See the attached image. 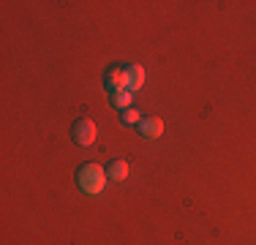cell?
I'll use <instances>...</instances> for the list:
<instances>
[{"label":"cell","mask_w":256,"mask_h":245,"mask_svg":"<svg viewBox=\"0 0 256 245\" xmlns=\"http://www.w3.org/2000/svg\"><path fill=\"white\" fill-rule=\"evenodd\" d=\"M123 122H126V126H134V122L139 126V122H142V118H139L136 109H126V112H123Z\"/></svg>","instance_id":"cell-8"},{"label":"cell","mask_w":256,"mask_h":245,"mask_svg":"<svg viewBox=\"0 0 256 245\" xmlns=\"http://www.w3.org/2000/svg\"><path fill=\"white\" fill-rule=\"evenodd\" d=\"M112 106L120 109V112L131 109V93H128V90H114L112 93Z\"/></svg>","instance_id":"cell-7"},{"label":"cell","mask_w":256,"mask_h":245,"mask_svg":"<svg viewBox=\"0 0 256 245\" xmlns=\"http://www.w3.org/2000/svg\"><path fill=\"white\" fill-rule=\"evenodd\" d=\"M104 82H106V88L112 90H126V66L123 68H120V66H112V68L106 71V79H104Z\"/></svg>","instance_id":"cell-4"},{"label":"cell","mask_w":256,"mask_h":245,"mask_svg":"<svg viewBox=\"0 0 256 245\" xmlns=\"http://www.w3.org/2000/svg\"><path fill=\"white\" fill-rule=\"evenodd\" d=\"M106 177H109V180H114V182L126 180V177H128V164L126 161H109L106 164Z\"/></svg>","instance_id":"cell-6"},{"label":"cell","mask_w":256,"mask_h":245,"mask_svg":"<svg viewBox=\"0 0 256 245\" xmlns=\"http://www.w3.org/2000/svg\"><path fill=\"white\" fill-rule=\"evenodd\" d=\"M106 172H104L98 164H82V166L76 169V186L82 188V194H101L104 191V182H106Z\"/></svg>","instance_id":"cell-1"},{"label":"cell","mask_w":256,"mask_h":245,"mask_svg":"<svg viewBox=\"0 0 256 245\" xmlns=\"http://www.w3.org/2000/svg\"><path fill=\"white\" fill-rule=\"evenodd\" d=\"M139 134H142L144 139H158L164 134V120L161 118H142V122H139Z\"/></svg>","instance_id":"cell-3"},{"label":"cell","mask_w":256,"mask_h":245,"mask_svg":"<svg viewBox=\"0 0 256 245\" xmlns=\"http://www.w3.org/2000/svg\"><path fill=\"white\" fill-rule=\"evenodd\" d=\"M71 139H74V144H82V147L93 144L96 142V126H93V120H90V118L74 120V126H71Z\"/></svg>","instance_id":"cell-2"},{"label":"cell","mask_w":256,"mask_h":245,"mask_svg":"<svg viewBox=\"0 0 256 245\" xmlns=\"http://www.w3.org/2000/svg\"><path fill=\"white\" fill-rule=\"evenodd\" d=\"M142 84H144L142 66H126V90H139Z\"/></svg>","instance_id":"cell-5"}]
</instances>
